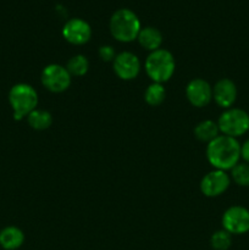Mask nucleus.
<instances>
[{
	"mask_svg": "<svg viewBox=\"0 0 249 250\" xmlns=\"http://www.w3.org/2000/svg\"><path fill=\"white\" fill-rule=\"evenodd\" d=\"M207 158L215 170H232L241 159V144L237 138L228 136H217L208 143Z\"/></svg>",
	"mask_w": 249,
	"mask_h": 250,
	"instance_id": "nucleus-1",
	"label": "nucleus"
},
{
	"mask_svg": "<svg viewBox=\"0 0 249 250\" xmlns=\"http://www.w3.org/2000/svg\"><path fill=\"white\" fill-rule=\"evenodd\" d=\"M141 28V21L132 10L119 9L111 15L110 32L116 41L122 43L133 42L138 37Z\"/></svg>",
	"mask_w": 249,
	"mask_h": 250,
	"instance_id": "nucleus-2",
	"label": "nucleus"
},
{
	"mask_svg": "<svg viewBox=\"0 0 249 250\" xmlns=\"http://www.w3.org/2000/svg\"><path fill=\"white\" fill-rule=\"evenodd\" d=\"M145 72L154 83L167 82L175 72V58L166 49L151 51L145 60Z\"/></svg>",
	"mask_w": 249,
	"mask_h": 250,
	"instance_id": "nucleus-3",
	"label": "nucleus"
},
{
	"mask_svg": "<svg viewBox=\"0 0 249 250\" xmlns=\"http://www.w3.org/2000/svg\"><path fill=\"white\" fill-rule=\"evenodd\" d=\"M9 102L16 121L28 116L38 105V93L27 83H19L10 89Z\"/></svg>",
	"mask_w": 249,
	"mask_h": 250,
	"instance_id": "nucleus-4",
	"label": "nucleus"
},
{
	"mask_svg": "<svg viewBox=\"0 0 249 250\" xmlns=\"http://www.w3.org/2000/svg\"><path fill=\"white\" fill-rule=\"evenodd\" d=\"M217 126L224 136L237 138L249 131V115L242 109L229 107L220 115Z\"/></svg>",
	"mask_w": 249,
	"mask_h": 250,
	"instance_id": "nucleus-5",
	"label": "nucleus"
},
{
	"mask_svg": "<svg viewBox=\"0 0 249 250\" xmlns=\"http://www.w3.org/2000/svg\"><path fill=\"white\" fill-rule=\"evenodd\" d=\"M42 84L51 93H62L70 87L71 75L65 66L50 63L42 71Z\"/></svg>",
	"mask_w": 249,
	"mask_h": 250,
	"instance_id": "nucleus-6",
	"label": "nucleus"
},
{
	"mask_svg": "<svg viewBox=\"0 0 249 250\" xmlns=\"http://www.w3.org/2000/svg\"><path fill=\"white\" fill-rule=\"evenodd\" d=\"M222 227L229 234H244L249 232V210L234 205L222 215Z\"/></svg>",
	"mask_w": 249,
	"mask_h": 250,
	"instance_id": "nucleus-7",
	"label": "nucleus"
},
{
	"mask_svg": "<svg viewBox=\"0 0 249 250\" xmlns=\"http://www.w3.org/2000/svg\"><path fill=\"white\" fill-rule=\"evenodd\" d=\"M231 185V177L226 171L214 170L208 172L200 182V190L205 197L215 198L224 194Z\"/></svg>",
	"mask_w": 249,
	"mask_h": 250,
	"instance_id": "nucleus-8",
	"label": "nucleus"
},
{
	"mask_svg": "<svg viewBox=\"0 0 249 250\" xmlns=\"http://www.w3.org/2000/svg\"><path fill=\"white\" fill-rule=\"evenodd\" d=\"M114 71L117 77L121 80H134L141 72V61L138 56L131 51H122L115 58Z\"/></svg>",
	"mask_w": 249,
	"mask_h": 250,
	"instance_id": "nucleus-9",
	"label": "nucleus"
},
{
	"mask_svg": "<svg viewBox=\"0 0 249 250\" xmlns=\"http://www.w3.org/2000/svg\"><path fill=\"white\" fill-rule=\"evenodd\" d=\"M62 36L68 43L75 44V45H82L89 42L92 37V28L89 23L82 19H71L63 24Z\"/></svg>",
	"mask_w": 249,
	"mask_h": 250,
	"instance_id": "nucleus-10",
	"label": "nucleus"
},
{
	"mask_svg": "<svg viewBox=\"0 0 249 250\" xmlns=\"http://www.w3.org/2000/svg\"><path fill=\"white\" fill-rule=\"evenodd\" d=\"M186 95L193 106L204 107L212 100V88L205 80L195 78L187 84Z\"/></svg>",
	"mask_w": 249,
	"mask_h": 250,
	"instance_id": "nucleus-11",
	"label": "nucleus"
},
{
	"mask_svg": "<svg viewBox=\"0 0 249 250\" xmlns=\"http://www.w3.org/2000/svg\"><path fill=\"white\" fill-rule=\"evenodd\" d=\"M212 99L222 109H229L237 99V87L233 81L222 78L212 88Z\"/></svg>",
	"mask_w": 249,
	"mask_h": 250,
	"instance_id": "nucleus-12",
	"label": "nucleus"
},
{
	"mask_svg": "<svg viewBox=\"0 0 249 250\" xmlns=\"http://www.w3.org/2000/svg\"><path fill=\"white\" fill-rule=\"evenodd\" d=\"M139 44L143 46L144 49L151 51H155L158 49H160L161 43H163V34L155 27H144V28H141L139 31L138 37Z\"/></svg>",
	"mask_w": 249,
	"mask_h": 250,
	"instance_id": "nucleus-13",
	"label": "nucleus"
},
{
	"mask_svg": "<svg viewBox=\"0 0 249 250\" xmlns=\"http://www.w3.org/2000/svg\"><path fill=\"white\" fill-rule=\"evenodd\" d=\"M23 242L24 234L19 227L9 226L0 231V246L5 250L19 249Z\"/></svg>",
	"mask_w": 249,
	"mask_h": 250,
	"instance_id": "nucleus-14",
	"label": "nucleus"
},
{
	"mask_svg": "<svg viewBox=\"0 0 249 250\" xmlns=\"http://www.w3.org/2000/svg\"><path fill=\"white\" fill-rule=\"evenodd\" d=\"M220 129L216 122L211 120H205V121L199 122L194 128V136L198 141L210 143L214 141L217 136H220Z\"/></svg>",
	"mask_w": 249,
	"mask_h": 250,
	"instance_id": "nucleus-15",
	"label": "nucleus"
},
{
	"mask_svg": "<svg viewBox=\"0 0 249 250\" xmlns=\"http://www.w3.org/2000/svg\"><path fill=\"white\" fill-rule=\"evenodd\" d=\"M27 121H28L29 126L36 131H44L51 126L53 116L49 111L36 109L27 116Z\"/></svg>",
	"mask_w": 249,
	"mask_h": 250,
	"instance_id": "nucleus-16",
	"label": "nucleus"
},
{
	"mask_svg": "<svg viewBox=\"0 0 249 250\" xmlns=\"http://www.w3.org/2000/svg\"><path fill=\"white\" fill-rule=\"evenodd\" d=\"M88 68H89V61L82 54H77V55L72 56L67 61V65H66V70L68 71L71 77L72 76L82 77V76H84L88 72Z\"/></svg>",
	"mask_w": 249,
	"mask_h": 250,
	"instance_id": "nucleus-17",
	"label": "nucleus"
},
{
	"mask_svg": "<svg viewBox=\"0 0 249 250\" xmlns=\"http://www.w3.org/2000/svg\"><path fill=\"white\" fill-rule=\"evenodd\" d=\"M166 90L160 83H151L144 92V99L150 106H159L165 100Z\"/></svg>",
	"mask_w": 249,
	"mask_h": 250,
	"instance_id": "nucleus-18",
	"label": "nucleus"
},
{
	"mask_svg": "<svg viewBox=\"0 0 249 250\" xmlns=\"http://www.w3.org/2000/svg\"><path fill=\"white\" fill-rule=\"evenodd\" d=\"M231 178L241 187H249V164L238 163L231 170Z\"/></svg>",
	"mask_w": 249,
	"mask_h": 250,
	"instance_id": "nucleus-19",
	"label": "nucleus"
},
{
	"mask_svg": "<svg viewBox=\"0 0 249 250\" xmlns=\"http://www.w3.org/2000/svg\"><path fill=\"white\" fill-rule=\"evenodd\" d=\"M210 244L215 250H227L232 244V234L225 229L216 231L210 238Z\"/></svg>",
	"mask_w": 249,
	"mask_h": 250,
	"instance_id": "nucleus-20",
	"label": "nucleus"
},
{
	"mask_svg": "<svg viewBox=\"0 0 249 250\" xmlns=\"http://www.w3.org/2000/svg\"><path fill=\"white\" fill-rule=\"evenodd\" d=\"M99 56L103 61H114L116 58V51L111 45H102L99 48Z\"/></svg>",
	"mask_w": 249,
	"mask_h": 250,
	"instance_id": "nucleus-21",
	"label": "nucleus"
},
{
	"mask_svg": "<svg viewBox=\"0 0 249 250\" xmlns=\"http://www.w3.org/2000/svg\"><path fill=\"white\" fill-rule=\"evenodd\" d=\"M241 158L243 159L244 163L249 164V139L241 146Z\"/></svg>",
	"mask_w": 249,
	"mask_h": 250,
	"instance_id": "nucleus-22",
	"label": "nucleus"
}]
</instances>
